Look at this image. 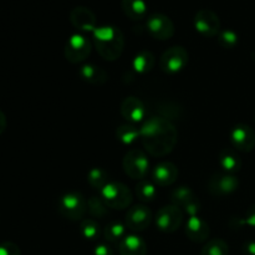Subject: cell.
I'll return each mask as SVG.
<instances>
[{"mask_svg":"<svg viewBox=\"0 0 255 255\" xmlns=\"http://www.w3.org/2000/svg\"><path fill=\"white\" fill-rule=\"evenodd\" d=\"M141 141L149 154L164 157L171 153L178 141V132L168 119L151 117L139 128Z\"/></svg>","mask_w":255,"mask_h":255,"instance_id":"6da1fadb","label":"cell"},{"mask_svg":"<svg viewBox=\"0 0 255 255\" xmlns=\"http://www.w3.org/2000/svg\"><path fill=\"white\" fill-rule=\"evenodd\" d=\"M94 45L102 59L115 61L124 52L125 37L121 30L114 25H102L95 29Z\"/></svg>","mask_w":255,"mask_h":255,"instance_id":"7a4b0ae2","label":"cell"},{"mask_svg":"<svg viewBox=\"0 0 255 255\" xmlns=\"http://www.w3.org/2000/svg\"><path fill=\"white\" fill-rule=\"evenodd\" d=\"M100 192H101L100 197L104 199L106 206L112 209H120V211L126 209L133 201L132 192L126 184L121 182H110Z\"/></svg>","mask_w":255,"mask_h":255,"instance_id":"3957f363","label":"cell"},{"mask_svg":"<svg viewBox=\"0 0 255 255\" xmlns=\"http://www.w3.org/2000/svg\"><path fill=\"white\" fill-rule=\"evenodd\" d=\"M57 209L61 216L70 221H81L87 212V201L81 193L69 192L59 198Z\"/></svg>","mask_w":255,"mask_h":255,"instance_id":"277c9868","label":"cell"},{"mask_svg":"<svg viewBox=\"0 0 255 255\" xmlns=\"http://www.w3.org/2000/svg\"><path fill=\"white\" fill-rule=\"evenodd\" d=\"M125 172L132 179H142L146 178L149 171V161L146 154L139 149H131L125 156L122 162Z\"/></svg>","mask_w":255,"mask_h":255,"instance_id":"5b68a950","label":"cell"},{"mask_svg":"<svg viewBox=\"0 0 255 255\" xmlns=\"http://www.w3.org/2000/svg\"><path fill=\"white\" fill-rule=\"evenodd\" d=\"M189 55L183 46H172L161 56L159 67L166 74H178L188 65Z\"/></svg>","mask_w":255,"mask_h":255,"instance_id":"8992f818","label":"cell"},{"mask_svg":"<svg viewBox=\"0 0 255 255\" xmlns=\"http://www.w3.org/2000/svg\"><path fill=\"white\" fill-rule=\"evenodd\" d=\"M91 52V42L85 35L74 34L65 44V59L71 64H80L89 57Z\"/></svg>","mask_w":255,"mask_h":255,"instance_id":"52a82bcc","label":"cell"},{"mask_svg":"<svg viewBox=\"0 0 255 255\" xmlns=\"http://www.w3.org/2000/svg\"><path fill=\"white\" fill-rule=\"evenodd\" d=\"M183 222V211L179 207L164 206L157 212L156 226L163 233H174Z\"/></svg>","mask_w":255,"mask_h":255,"instance_id":"ba28073f","label":"cell"},{"mask_svg":"<svg viewBox=\"0 0 255 255\" xmlns=\"http://www.w3.org/2000/svg\"><path fill=\"white\" fill-rule=\"evenodd\" d=\"M194 27L201 35L206 37L218 36L221 32V20L218 15L209 9H202L197 11L193 20Z\"/></svg>","mask_w":255,"mask_h":255,"instance_id":"9c48e42d","label":"cell"},{"mask_svg":"<svg viewBox=\"0 0 255 255\" xmlns=\"http://www.w3.org/2000/svg\"><path fill=\"white\" fill-rule=\"evenodd\" d=\"M146 26L149 35L157 40H168L174 35L173 21L162 12L149 15Z\"/></svg>","mask_w":255,"mask_h":255,"instance_id":"30bf717a","label":"cell"},{"mask_svg":"<svg viewBox=\"0 0 255 255\" xmlns=\"http://www.w3.org/2000/svg\"><path fill=\"white\" fill-rule=\"evenodd\" d=\"M231 142L241 152H251L255 147V132L251 126L238 124L231 132Z\"/></svg>","mask_w":255,"mask_h":255,"instance_id":"8fae6325","label":"cell"},{"mask_svg":"<svg viewBox=\"0 0 255 255\" xmlns=\"http://www.w3.org/2000/svg\"><path fill=\"white\" fill-rule=\"evenodd\" d=\"M152 221V213L148 207L138 204L128 209L126 214V227L132 232H141L148 228Z\"/></svg>","mask_w":255,"mask_h":255,"instance_id":"7c38bea8","label":"cell"},{"mask_svg":"<svg viewBox=\"0 0 255 255\" xmlns=\"http://www.w3.org/2000/svg\"><path fill=\"white\" fill-rule=\"evenodd\" d=\"M70 21L75 29L82 32L95 31L96 29V15L91 9L86 6H76L70 11Z\"/></svg>","mask_w":255,"mask_h":255,"instance_id":"4fadbf2b","label":"cell"},{"mask_svg":"<svg viewBox=\"0 0 255 255\" xmlns=\"http://www.w3.org/2000/svg\"><path fill=\"white\" fill-rule=\"evenodd\" d=\"M239 187V181L233 174H214L209 179L208 188L213 196H228L236 192Z\"/></svg>","mask_w":255,"mask_h":255,"instance_id":"5bb4252c","label":"cell"},{"mask_svg":"<svg viewBox=\"0 0 255 255\" xmlns=\"http://www.w3.org/2000/svg\"><path fill=\"white\" fill-rule=\"evenodd\" d=\"M121 115L124 119H126L129 124H138L146 119V107L143 102L139 99L133 96H128L122 101L121 107H120Z\"/></svg>","mask_w":255,"mask_h":255,"instance_id":"9a60e30c","label":"cell"},{"mask_svg":"<svg viewBox=\"0 0 255 255\" xmlns=\"http://www.w3.org/2000/svg\"><path fill=\"white\" fill-rule=\"evenodd\" d=\"M178 168L172 162H161L152 171V182L156 186H172L178 178Z\"/></svg>","mask_w":255,"mask_h":255,"instance_id":"2e32d148","label":"cell"},{"mask_svg":"<svg viewBox=\"0 0 255 255\" xmlns=\"http://www.w3.org/2000/svg\"><path fill=\"white\" fill-rule=\"evenodd\" d=\"M209 233V226L203 218L198 216L189 217L186 223V234L189 241L194 243H203L208 239Z\"/></svg>","mask_w":255,"mask_h":255,"instance_id":"e0dca14e","label":"cell"},{"mask_svg":"<svg viewBox=\"0 0 255 255\" xmlns=\"http://www.w3.org/2000/svg\"><path fill=\"white\" fill-rule=\"evenodd\" d=\"M120 255H147V246L137 234H127L119 243Z\"/></svg>","mask_w":255,"mask_h":255,"instance_id":"ac0fdd59","label":"cell"},{"mask_svg":"<svg viewBox=\"0 0 255 255\" xmlns=\"http://www.w3.org/2000/svg\"><path fill=\"white\" fill-rule=\"evenodd\" d=\"M79 76L90 85H104L109 76L102 67L95 64H85L80 67Z\"/></svg>","mask_w":255,"mask_h":255,"instance_id":"d6986e66","label":"cell"},{"mask_svg":"<svg viewBox=\"0 0 255 255\" xmlns=\"http://www.w3.org/2000/svg\"><path fill=\"white\" fill-rule=\"evenodd\" d=\"M218 162L219 166L223 168L224 172H227L228 174L237 173V172L241 171L242 168V159L241 157L237 154L236 151L231 148L222 149L219 152L218 156Z\"/></svg>","mask_w":255,"mask_h":255,"instance_id":"ffe728a7","label":"cell"},{"mask_svg":"<svg viewBox=\"0 0 255 255\" xmlns=\"http://www.w3.org/2000/svg\"><path fill=\"white\" fill-rule=\"evenodd\" d=\"M121 9L124 14L133 21L142 20L148 11L144 0H121Z\"/></svg>","mask_w":255,"mask_h":255,"instance_id":"44dd1931","label":"cell"},{"mask_svg":"<svg viewBox=\"0 0 255 255\" xmlns=\"http://www.w3.org/2000/svg\"><path fill=\"white\" fill-rule=\"evenodd\" d=\"M156 64V57L151 51H141L134 56L133 61H132V67L137 74H148L152 71Z\"/></svg>","mask_w":255,"mask_h":255,"instance_id":"7402d4cb","label":"cell"},{"mask_svg":"<svg viewBox=\"0 0 255 255\" xmlns=\"http://www.w3.org/2000/svg\"><path fill=\"white\" fill-rule=\"evenodd\" d=\"M116 138L124 144H132L137 139L141 138V133H139V129L133 125H122V126L117 127Z\"/></svg>","mask_w":255,"mask_h":255,"instance_id":"603a6c76","label":"cell"},{"mask_svg":"<svg viewBox=\"0 0 255 255\" xmlns=\"http://www.w3.org/2000/svg\"><path fill=\"white\" fill-rule=\"evenodd\" d=\"M126 228L127 227L124 223H121V222H111V223H109L105 227L104 236L107 242L120 243L127 236Z\"/></svg>","mask_w":255,"mask_h":255,"instance_id":"cb8c5ba5","label":"cell"},{"mask_svg":"<svg viewBox=\"0 0 255 255\" xmlns=\"http://www.w3.org/2000/svg\"><path fill=\"white\" fill-rule=\"evenodd\" d=\"M136 196L141 202H152L157 196L156 184L152 181L142 179L136 186Z\"/></svg>","mask_w":255,"mask_h":255,"instance_id":"d4e9b609","label":"cell"},{"mask_svg":"<svg viewBox=\"0 0 255 255\" xmlns=\"http://www.w3.org/2000/svg\"><path fill=\"white\" fill-rule=\"evenodd\" d=\"M196 198L193 191H192L189 187L181 186L178 188L173 189L171 193V202L173 206L179 207V208H183L188 202H191L192 199Z\"/></svg>","mask_w":255,"mask_h":255,"instance_id":"484cf974","label":"cell"},{"mask_svg":"<svg viewBox=\"0 0 255 255\" xmlns=\"http://www.w3.org/2000/svg\"><path fill=\"white\" fill-rule=\"evenodd\" d=\"M87 182L92 188L101 191L106 184L110 183L109 174L105 169L95 167V168L90 169L89 173H87Z\"/></svg>","mask_w":255,"mask_h":255,"instance_id":"4316f807","label":"cell"},{"mask_svg":"<svg viewBox=\"0 0 255 255\" xmlns=\"http://www.w3.org/2000/svg\"><path fill=\"white\" fill-rule=\"evenodd\" d=\"M201 255H229V247L223 239H211L204 244Z\"/></svg>","mask_w":255,"mask_h":255,"instance_id":"83f0119b","label":"cell"},{"mask_svg":"<svg viewBox=\"0 0 255 255\" xmlns=\"http://www.w3.org/2000/svg\"><path fill=\"white\" fill-rule=\"evenodd\" d=\"M87 211L95 218H105L109 214V207L101 197L92 196L87 201Z\"/></svg>","mask_w":255,"mask_h":255,"instance_id":"f1b7e54d","label":"cell"},{"mask_svg":"<svg viewBox=\"0 0 255 255\" xmlns=\"http://www.w3.org/2000/svg\"><path fill=\"white\" fill-rule=\"evenodd\" d=\"M80 233L87 241H96L100 237V224L95 219H84L80 224Z\"/></svg>","mask_w":255,"mask_h":255,"instance_id":"f546056e","label":"cell"},{"mask_svg":"<svg viewBox=\"0 0 255 255\" xmlns=\"http://www.w3.org/2000/svg\"><path fill=\"white\" fill-rule=\"evenodd\" d=\"M239 36L234 30H221L218 34V44L224 49H234L238 45Z\"/></svg>","mask_w":255,"mask_h":255,"instance_id":"4dcf8cb0","label":"cell"},{"mask_svg":"<svg viewBox=\"0 0 255 255\" xmlns=\"http://www.w3.org/2000/svg\"><path fill=\"white\" fill-rule=\"evenodd\" d=\"M0 255H21V252L12 242H4L0 244Z\"/></svg>","mask_w":255,"mask_h":255,"instance_id":"1f68e13d","label":"cell"},{"mask_svg":"<svg viewBox=\"0 0 255 255\" xmlns=\"http://www.w3.org/2000/svg\"><path fill=\"white\" fill-rule=\"evenodd\" d=\"M182 209H183L186 213H188L189 217L197 216V214H198V212L201 211V202H199L198 198L196 197V198L192 199L191 202H188V203H187Z\"/></svg>","mask_w":255,"mask_h":255,"instance_id":"d6a6232c","label":"cell"},{"mask_svg":"<svg viewBox=\"0 0 255 255\" xmlns=\"http://www.w3.org/2000/svg\"><path fill=\"white\" fill-rule=\"evenodd\" d=\"M244 224H248L249 227L255 228V203L252 204L247 211L246 217H244Z\"/></svg>","mask_w":255,"mask_h":255,"instance_id":"836d02e7","label":"cell"},{"mask_svg":"<svg viewBox=\"0 0 255 255\" xmlns=\"http://www.w3.org/2000/svg\"><path fill=\"white\" fill-rule=\"evenodd\" d=\"M94 255H114V252L107 244L100 243L95 247Z\"/></svg>","mask_w":255,"mask_h":255,"instance_id":"e575fe53","label":"cell"},{"mask_svg":"<svg viewBox=\"0 0 255 255\" xmlns=\"http://www.w3.org/2000/svg\"><path fill=\"white\" fill-rule=\"evenodd\" d=\"M243 251L246 255H255V242L249 241L246 242L243 246Z\"/></svg>","mask_w":255,"mask_h":255,"instance_id":"d590c367","label":"cell"},{"mask_svg":"<svg viewBox=\"0 0 255 255\" xmlns=\"http://www.w3.org/2000/svg\"><path fill=\"white\" fill-rule=\"evenodd\" d=\"M6 116H5L4 112L0 110V134H2L5 132V129H6Z\"/></svg>","mask_w":255,"mask_h":255,"instance_id":"8d00e7d4","label":"cell"},{"mask_svg":"<svg viewBox=\"0 0 255 255\" xmlns=\"http://www.w3.org/2000/svg\"><path fill=\"white\" fill-rule=\"evenodd\" d=\"M252 57H253V59L255 60V51L253 52V54H252Z\"/></svg>","mask_w":255,"mask_h":255,"instance_id":"74e56055","label":"cell"}]
</instances>
